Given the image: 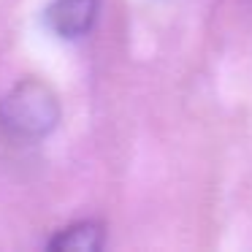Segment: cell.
Returning <instances> with one entry per match:
<instances>
[{
    "label": "cell",
    "instance_id": "7a4b0ae2",
    "mask_svg": "<svg viewBox=\"0 0 252 252\" xmlns=\"http://www.w3.org/2000/svg\"><path fill=\"white\" fill-rule=\"evenodd\" d=\"M100 0H52L44 19L46 28L63 41H79L95 28Z\"/></svg>",
    "mask_w": 252,
    "mask_h": 252
},
{
    "label": "cell",
    "instance_id": "6da1fadb",
    "mask_svg": "<svg viewBox=\"0 0 252 252\" xmlns=\"http://www.w3.org/2000/svg\"><path fill=\"white\" fill-rule=\"evenodd\" d=\"M0 122L19 141L44 138L60 122V100L41 79H22L0 100Z\"/></svg>",
    "mask_w": 252,
    "mask_h": 252
},
{
    "label": "cell",
    "instance_id": "3957f363",
    "mask_svg": "<svg viewBox=\"0 0 252 252\" xmlns=\"http://www.w3.org/2000/svg\"><path fill=\"white\" fill-rule=\"evenodd\" d=\"M106 244V228L98 220H82L73 222L68 228L57 230L46 247L49 250H60V252H98Z\"/></svg>",
    "mask_w": 252,
    "mask_h": 252
}]
</instances>
